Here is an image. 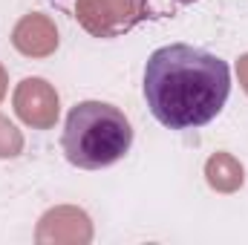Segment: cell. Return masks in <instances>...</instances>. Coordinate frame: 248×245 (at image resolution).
I'll return each instance as SVG.
<instances>
[{
	"label": "cell",
	"mask_w": 248,
	"mask_h": 245,
	"mask_svg": "<svg viewBox=\"0 0 248 245\" xmlns=\"http://www.w3.org/2000/svg\"><path fill=\"white\" fill-rule=\"evenodd\" d=\"M141 90L162 127L196 130L222 113L231 92V69L214 52L190 44H168L147 58Z\"/></svg>",
	"instance_id": "cell-1"
},
{
	"label": "cell",
	"mask_w": 248,
	"mask_h": 245,
	"mask_svg": "<svg viewBox=\"0 0 248 245\" xmlns=\"http://www.w3.org/2000/svg\"><path fill=\"white\" fill-rule=\"evenodd\" d=\"M133 144V124L107 101H81L69 110L61 147L69 165L81 170H101L122 162Z\"/></svg>",
	"instance_id": "cell-2"
},
{
	"label": "cell",
	"mask_w": 248,
	"mask_h": 245,
	"mask_svg": "<svg viewBox=\"0 0 248 245\" xmlns=\"http://www.w3.org/2000/svg\"><path fill=\"white\" fill-rule=\"evenodd\" d=\"M147 15V0H75V17L93 38H119Z\"/></svg>",
	"instance_id": "cell-3"
},
{
	"label": "cell",
	"mask_w": 248,
	"mask_h": 245,
	"mask_svg": "<svg viewBox=\"0 0 248 245\" xmlns=\"http://www.w3.org/2000/svg\"><path fill=\"white\" fill-rule=\"evenodd\" d=\"M12 107H15L17 119L32 130H52L61 116L58 90L46 78H23L15 87Z\"/></svg>",
	"instance_id": "cell-4"
},
{
	"label": "cell",
	"mask_w": 248,
	"mask_h": 245,
	"mask_svg": "<svg viewBox=\"0 0 248 245\" xmlns=\"http://www.w3.org/2000/svg\"><path fill=\"white\" fill-rule=\"evenodd\" d=\"M38 245H90L93 243V219L78 205L49 208L35 228Z\"/></svg>",
	"instance_id": "cell-5"
},
{
	"label": "cell",
	"mask_w": 248,
	"mask_h": 245,
	"mask_svg": "<svg viewBox=\"0 0 248 245\" xmlns=\"http://www.w3.org/2000/svg\"><path fill=\"white\" fill-rule=\"evenodd\" d=\"M58 26L49 15L44 12H29L23 15L15 29H12V46L23 58H49L58 52Z\"/></svg>",
	"instance_id": "cell-6"
},
{
	"label": "cell",
	"mask_w": 248,
	"mask_h": 245,
	"mask_svg": "<svg viewBox=\"0 0 248 245\" xmlns=\"http://www.w3.org/2000/svg\"><path fill=\"white\" fill-rule=\"evenodd\" d=\"M205 182L217 193H237L246 184V168L237 156H231L225 150H217L205 162Z\"/></svg>",
	"instance_id": "cell-7"
},
{
	"label": "cell",
	"mask_w": 248,
	"mask_h": 245,
	"mask_svg": "<svg viewBox=\"0 0 248 245\" xmlns=\"http://www.w3.org/2000/svg\"><path fill=\"white\" fill-rule=\"evenodd\" d=\"M23 153V133L0 113V159H17Z\"/></svg>",
	"instance_id": "cell-8"
},
{
	"label": "cell",
	"mask_w": 248,
	"mask_h": 245,
	"mask_svg": "<svg viewBox=\"0 0 248 245\" xmlns=\"http://www.w3.org/2000/svg\"><path fill=\"white\" fill-rule=\"evenodd\" d=\"M237 78H240V87H243V92L248 95V52L237 58Z\"/></svg>",
	"instance_id": "cell-9"
},
{
	"label": "cell",
	"mask_w": 248,
	"mask_h": 245,
	"mask_svg": "<svg viewBox=\"0 0 248 245\" xmlns=\"http://www.w3.org/2000/svg\"><path fill=\"white\" fill-rule=\"evenodd\" d=\"M6 92H9V72H6V66L0 63V101L6 98Z\"/></svg>",
	"instance_id": "cell-10"
}]
</instances>
